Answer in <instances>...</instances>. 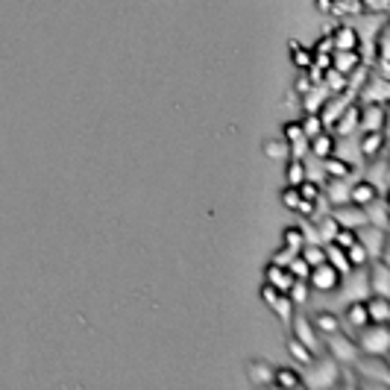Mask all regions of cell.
<instances>
[{
	"instance_id": "cell-1",
	"label": "cell",
	"mask_w": 390,
	"mask_h": 390,
	"mask_svg": "<svg viewBox=\"0 0 390 390\" xmlns=\"http://www.w3.org/2000/svg\"><path fill=\"white\" fill-rule=\"evenodd\" d=\"M358 352L361 355H378L385 358L390 352V332H387V323H367L361 329V338H358Z\"/></svg>"
},
{
	"instance_id": "cell-2",
	"label": "cell",
	"mask_w": 390,
	"mask_h": 390,
	"mask_svg": "<svg viewBox=\"0 0 390 390\" xmlns=\"http://www.w3.org/2000/svg\"><path fill=\"white\" fill-rule=\"evenodd\" d=\"M367 267H355L352 273H346L341 282L343 285H338L341 288V297L346 299V302H355V299H367L370 297V279H367V273H364Z\"/></svg>"
},
{
	"instance_id": "cell-3",
	"label": "cell",
	"mask_w": 390,
	"mask_h": 390,
	"mask_svg": "<svg viewBox=\"0 0 390 390\" xmlns=\"http://www.w3.org/2000/svg\"><path fill=\"white\" fill-rule=\"evenodd\" d=\"M341 273L334 270L329 262H323L317 267H311V273H308V288L311 290H320V294H334L341 285Z\"/></svg>"
},
{
	"instance_id": "cell-4",
	"label": "cell",
	"mask_w": 390,
	"mask_h": 390,
	"mask_svg": "<svg viewBox=\"0 0 390 390\" xmlns=\"http://www.w3.org/2000/svg\"><path fill=\"white\" fill-rule=\"evenodd\" d=\"M358 133H385V121H387V112H385V103H364L358 106Z\"/></svg>"
},
{
	"instance_id": "cell-5",
	"label": "cell",
	"mask_w": 390,
	"mask_h": 390,
	"mask_svg": "<svg viewBox=\"0 0 390 390\" xmlns=\"http://www.w3.org/2000/svg\"><path fill=\"white\" fill-rule=\"evenodd\" d=\"M290 326H294V338H297L299 343H306L314 355H320V352H323L320 334H317V329L311 326V320H308V317H302V314H294V317H290Z\"/></svg>"
},
{
	"instance_id": "cell-6",
	"label": "cell",
	"mask_w": 390,
	"mask_h": 390,
	"mask_svg": "<svg viewBox=\"0 0 390 390\" xmlns=\"http://www.w3.org/2000/svg\"><path fill=\"white\" fill-rule=\"evenodd\" d=\"M326 349L332 352V358L334 361H343V364H352L355 358H358V343H355V341H349V338H346V334H343V338H341V332H334V334H329V343H326Z\"/></svg>"
},
{
	"instance_id": "cell-7",
	"label": "cell",
	"mask_w": 390,
	"mask_h": 390,
	"mask_svg": "<svg viewBox=\"0 0 390 390\" xmlns=\"http://www.w3.org/2000/svg\"><path fill=\"white\" fill-rule=\"evenodd\" d=\"M355 235H358V241L364 244V250L370 253V262L373 258H385V229H376V226L364 223L355 229Z\"/></svg>"
},
{
	"instance_id": "cell-8",
	"label": "cell",
	"mask_w": 390,
	"mask_h": 390,
	"mask_svg": "<svg viewBox=\"0 0 390 390\" xmlns=\"http://www.w3.org/2000/svg\"><path fill=\"white\" fill-rule=\"evenodd\" d=\"M308 367H311V364H308ZM338 376H341V367H338V361H334V358H326L323 364L311 367L306 382H308L311 387H332L334 382H338Z\"/></svg>"
},
{
	"instance_id": "cell-9",
	"label": "cell",
	"mask_w": 390,
	"mask_h": 390,
	"mask_svg": "<svg viewBox=\"0 0 390 390\" xmlns=\"http://www.w3.org/2000/svg\"><path fill=\"white\" fill-rule=\"evenodd\" d=\"M370 294L376 297H390V270H387V262L385 258H373L370 264Z\"/></svg>"
},
{
	"instance_id": "cell-10",
	"label": "cell",
	"mask_w": 390,
	"mask_h": 390,
	"mask_svg": "<svg viewBox=\"0 0 390 390\" xmlns=\"http://www.w3.org/2000/svg\"><path fill=\"white\" fill-rule=\"evenodd\" d=\"M332 218L338 226H346V229H358V226L367 223L364 218V209L361 205H352V203H343V205H332Z\"/></svg>"
},
{
	"instance_id": "cell-11",
	"label": "cell",
	"mask_w": 390,
	"mask_h": 390,
	"mask_svg": "<svg viewBox=\"0 0 390 390\" xmlns=\"http://www.w3.org/2000/svg\"><path fill=\"white\" fill-rule=\"evenodd\" d=\"M355 97L361 100V106L364 103H385L387 106V100H390V82H387V77H376L373 82L361 85Z\"/></svg>"
},
{
	"instance_id": "cell-12",
	"label": "cell",
	"mask_w": 390,
	"mask_h": 390,
	"mask_svg": "<svg viewBox=\"0 0 390 390\" xmlns=\"http://www.w3.org/2000/svg\"><path fill=\"white\" fill-rule=\"evenodd\" d=\"M355 364V370H358L361 376H373V378H378L382 385H390V370L385 367V361L378 358V355H358V358L352 361Z\"/></svg>"
},
{
	"instance_id": "cell-13",
	"label": "cell",
	"mask_w": 390,
	"mask_h": 390,
	"mask_svg": "<svg viewBox=\"0 0 390 390\" xmlns=\"http://www.w3.org/2000/svg\"><path fill=\"white\" fill-rule=\"evenodd\" d=\"M332 50H358L361 47V38H358V30L349 27V24H341L332 30Z\"/></svg>"
},
{
	"instance_id": "cell-14",
	"label": "cell",
	"mask_w": 390,
	"mask_h": 390,
	"mask_svg": "<svg viewBox=\"0 0 390 390\" xmlns=\"http://www.w3.org/2000/svg\"><path fill=\"white\" fill-rule=\"evenodd\" d=\"M358 65H364L361 50H332V68L343 73V77H349Z\"/></svg>"
},
{
	"instance_id": "cell-15",
	"label": "cell",
	"mask_w": 390,
	"mask_h": 390,
	"mask_svg": "<svg viewBox=\"0 0 390 390\" xmlns=\"http://www.w3.org/2000/svg\"><path fill=\"white\" fill-rule=\"evenodd\" d=\"M376 197H382V191H378L370 179H355L349 185V203L352 205H361V209H364V205L373 203Z\"/></svg>"
},
{
	"instance_id": "cell-16",
	"label": "cell",
	"mask_w": 390,
	"mask_h": 390,
	"mask_svg": "<svg viewBox=\"0 0 390 390\" xmlns=\"http://www.w3.org/2000/svg\"><path fill=\"white\" fill-rule=\"evenodd\" d=\"M364 218L370 226H376V229H385L387 232V226H390V218H387V200L385 197H376L373 203H367L364 205Z\"/></svg>"
},
{
	"instance_id": "cell-17",
	"label": "cell",
	"mask_w": 390,
	"mask_h": 390,
	"mask_svg": "<svg viewBox=\"0 0 390 390\" xmlns=\"http://www.w3.org/2000/svg\"><path fill=\"white\" fill-rule=\"evenodd\" d=\"M358 106H355V103H349V106H346V109L341 112V117H338V124H334L332 129H334V133H338V138H346V135H355V133H358Z\"/></svg>"
},
{
	"instance_id": "cell-18",
	"label": "cell",
	"mask_w": 390,
	"mask_h": 390,
	"mask_svg": "<svg viewBox=\"0 0 390 390\" xmlns=\"http://www.w3.org/2000/svg\"><path fill=\"white\" fill-rule=\"evenodd\" d=\"M349 179H326L323 182V194H326V200L332 205H343L349 203Z\"/></svg>"
},
{
	"instance_id": "cell-19",
	"label": "cell",
	"mask_w": 390,
	"mask_h": 390,
	"mask_svg": "<svg viewBox=\"0 0 390 390\" xmlns=\"http://www.w3.org/2000/svg\"><path fill=\"white\" fill-rule=\"evenodd\" d=\"M382 150H385V133H364V138L358 141V153L364 161L378 159Z\"/></svg>"
},
{
	"instance_id": "cell-20",
	"label": "cell",
	"mask_w": 390,
	"mask_h": 390,
	"mask_svg": "<svg viewBox=\"0 0 390 390\" xmlns=\"http://www.w3.org/2000/svg\"><path fill=\"white\" fill-rule=\"evenodd\" d=\"M329 89H326V85H311V89L306 91V94H302V109H306V115H317L320 112V106L323 103H326L329 100Z\"/></svg>"
},
{
	"instance_id": "cell-21",
	"label": "cell",
	"mask_w": 390,
	"mask_h": 390,
	"mask_svg": "<svg viewBox=\"0 0 390 390\" xmlns=\"http://www.w3.org/2000/svg\"><path fill=\"white\" fill-rule=\"evenodd\" d=\"M367 323H370V317H367V306H364V299H355L346 306V314H343V320H341V326H349V329H364Z\"/></svg>"
},
{
	"instance_id": "cell-22",
	"label": "cell",
	"mask_w": 390,
	"mask_h": 390,
	"mask_svg": "<svg viewBox=\"0 0 390 390\" xmlns=\"http://www.w3.org/2000/svg\"><path fill=\"white\" fill-rule=\"evenodd\" d=\"M334 135H329L326 129L323 133H317L314 138H308V156H314V159H326V156H332L334 153Z\"/></svg>"
},
{
	"instance_id": "cell-23",
	"label": "cell",
	"mask_w": 390,
	"mask_h": 390,
	"mask_svg": "<svg viewBox=\"0 0 390 390\" xmlns=\"http://www.w3.org/2000/svg\"><path fill=\"white\" fill-rule=\"evenodd\" d=\"M367 306V317H370V323H387L390 320V299L387 297H367L364 299Z\"/></svg>"
},
{
	"instance_id": "cell-24",
	"label": "cell",
	"mask_w": 390,
	"mask_h": 390,
	"mask_svg": "<svg viewBox=\"0 0 390 390\" xmlns=\"http://www.w3.org/2000/svg\"><path fill=\"white\" fill-rule=\"evenodd\" d=\"M264 273H267V285H273L276 290H282V294H288V288L294 285V276L288 273V267H279V264L270 262Z\"/></svg>"
},
{
	"instance_id": "cell-25",
	"label": "cell",
	"mask_w": 390,
	"mask_h": 390,
	"mask_svg": "<svg viewBox=\"0 0 390 390\" xmlns=\"http://www.w3.org/2000/svg\"><path fill=\"white\" fill-rule=\"evenodd\" d=\"M311 326L317 329V334H334V332H341V317L334 311H317L314 314V320H311Z\"/></svg>"
},
{
	"instance_id": "cell-26",
	"label": "cell",
	"mask_w": 390,
	"mask_h": 390,
	"mask_svg": "<svg viewBox=\"0 0 390 390\" xmlns=\"http://www.w3.org/2000/svg\"><path fill=\"white\" fill-rule=\"evenodd\" d=\"M323 170H326L329 179H352V165H346V161L338 159L334 153L323 159Z\"/></svg>"
},
{
	"instance_id": "cell-27",
	"label": "cell",
	"mask_w": 390,
	"mask_h": 390,
	"mask_svg": "<svg viewBox=\"0 0 390 390\" xmlns=\"http://www.w3.org/2000/svg\"><path fill=\"white\" fill-rule=\"evenodd\" d=\"M246 373H250V382L264 387V385H273V367H270L267 361H250V367H246Z\"/></svg>"
},
{
	"instance_id": "cell-28",
	"label": "cell",
	"mask_w": 390,
	"mask_h": 390,
	"mask_svg": "<svg viewBox=\"0 0 390 390\" xmlns=\"http://www.w3.org/2000/svg\"><path fill=\"white\" fill-rule=\"evenodd\" d=\"M323 246H326V262L334 267V270H338V273L341 276H346V273H352V264L349 262H346V253L341 250V246H334L332 241H326V244H323Z\"/></svg>"
},
{
	"instance_id": "cell-29",
	"label": "cell",
	"mask_w": 390,
	"mask_h": 390,
	"mask_svg": "<svg viewBox=\"0 0 390 390\" xmlns=\"http://www.w3.org/2000/svg\"><path fill=\"white\" fill-rule=\"evenodd\" d=\"M288 355H290V358H294L299 367H308V364H314V358H317V355H314L306 343H299L294 334L288 338Z\"/></svg>"
},
{
	"instance_id": "cell-30",
	"label": "cell",
	"mask_w": 390,
	"mask_h": 390,
	"mask_svg": "<svg viewBox=\"0 0 390 390\" xmlns=\"http://www.w3.org/2000/svg\"><path fill=\"white\" fill-rule=\"evenodd\" d=\"M264 156L273 159V161H288L290 159V147L285 138H270L264 141Z\"/></svg>"
},
{
	"instance_id": "cell-31",
	"label": "cell",
	"mask_w": 390,
	"mask_h": 390,
	"mask_svg": "<svg viewBox=\"0 0 390 390\" xmlns=\"http://www.w3.org/2000/svg\"><path fill=\"white\" fill-rule=\"evenodd\" d=\"M308 294H311V288H308V282H302V279H294V285L288 288V297H290V302H294V308H306Z\"/></svg>"
},
{
	"instance_id": "cell-32",
	"label": "cell",
	"mask_w": 390,
	"mask_h": 390,
	"mask_svg": "<svg viewBox=\"0 0 390 390\" xmlns=\"http://www.w3.org/2000/svg\"><path fill=\"white\" fill-rule=\"evenodd\" d=\"M343 253H346V262L352 264V270H355V267H367V264H370V253L364 250V244H361V241L349 244Z\"/></svg>"
},
{
	"instance_id": "cell-33",
	"label": "cell",
	"mask_w": 390,
	"mask_h": 390,
	"mask_svg": "<svg viewBox=\"0 0 390 390\" xmlns=\"http://www.w3.org/2000/svg\"><path fill=\"white\" fill-rule=\"evenodd\" d=\"M273 385L285 387V390H294L297 385H302V376L297 370H290V367H279V370L273 373Z\"/></svg>"
},
{
	"instance_id": "cell-34",
	"label": "cell",
	"mask_w": 390,
	"mask_h": 390,
	"mask_svg": "<svg viewBox=\"0 0 390 390\" xmlns=\"http://www.w3.org/2000/svg\"><path fill=\"white\" fill-rule=\"evenodd\" d=\"M299 255L306 258V262H308L311 267H317V264L326 262V246H323V244H302Z\"/></svg>"
},
{
	"instance_id": "cell-35",
	"label": "cell",
	"mask_w": 390,
	"mask_h": 390,
	"mask_svg": "<svg viewBox=\"0 0 390 390\" xmlns=\"http://www.w3.org/2000/svg\"><path fill=\"white\" fill-rule=\"evenodd\" d=\"M285 179H288V185H299L302 179H306V161L302 159H288V168H285Z\"/></svg>"
},
{
	"instance_id": "cell-36",
	"label": "cell",
	"mask_w": 390,
	"mask_h": 390,
	"mask_svg": "<svg viewBox=\"0 0 390 390\" xmlns=\"http://www.w3.org/2000/svg\"><path fill=\"white\" fill-rule=\"evenodd\" d=\"M323 85L329 89L332 97H334V94H343V91H346V77H343V73H338L334 68H329L326 73H323Z\"/></svg>"
},
{
	"instance_id": "cell-37",
	"label": "cell",
	"mask_w": 390,
	"mask_h": 390,
	"mask_svg": "<svg viewBox=\"0 0 390 390\" xmlns=\"http://www.w3.org/2000/svg\"><path fill=\"white\" fill-rule=\"evenodd\" d=\"M288 273L290 276H294V279H302V282H308V273H311V264L306 262V258H302L299 253L294 255V258H290V262H288Z\"/></svg>"
},
{
	"instance_id": "cell-38",
	"label": "cell",
	"mask_w": 390,
	"mask_h": 390,
	"mask_svg": "<svg viewBox=\"0 0 390 390\" xmlns=\"http://www.w3.org/2000/svg\"><path fill=\"white\" fill-rule=\"evenodd\" d=\"M270 308H273V311L279 314V320H285V323H290V317H294V302H290L288 294H279Z\"/></svg>"
},
{
	"instance_id": "cell-39",
	"label": "cell",
	"mask_w": 390,
	"mask_h": 390,
	"mask_svg": "<svg viewBox=\"0 0 390 390\" xmlns=\"http://www.w3.org/2000/svg\"><path fill=\"white\" fill-rule=\"evenodd\" d=\"M282 241H285V246H290L294 253H299L302 244H306V235H302L299 226H288V229L282 232Z\"/></svg>"
},
{
	"instance_id": "cell-40",
	"label": "cell",
	"mask_w": 390,
	"mask_h": 390,
	"mask_svg": "<svg viewBox=\"0 0 390 390\" xmlns=\"http://www.w3.org/2000/svg\"><path fill=\"white\" fill-rule=\"evenodd\" d=\"M361 15L364 12V6H361V0H334V6H332V12L329 15Z\"/></svg>"
},
{
	"instance_id": "cell-41",
	"label": "cell",
	"mask_w": 390,
	"mask_h": 390,
	"mask_svg": "<svg viewBox=\"0 0 390 390\" xmlns=\"http://www.w3.org/2000/svg\"><path fill=\"white\" fill-rule=\"evenodd\" d=\"M290 59H294V68H299V71H308L311 65H314V53L308 50V47H294L290 50Z\"/></svg>"
},
{
	"instance_id": "cell-42",
	"label": "cell",
	"mask_w": 390,
	"mask_h": 390,
	"mask_svg": "<svg viewBox=\"0 0 390 390\" xmlns=\"http://www.w3.org/2000/svg\"><path fill=\"white\" fill-rule=\"evenodd\" d=\"M299 129H302V135L306 138H314L317 133H323V121H320V115H306L299 121Z\"/></svg>"
},
{
	"instance_id": "cell-43",
	"label": "cell",
	"mask_w": 390,
	"mask_h": 390,
	"mask_svg": "<svg viewBox=\"0 0 390 390\" xmlns=\"http://www.w3.org/2000/svg\"><path fill=\"white\" fill-rule=\"evenodd\" d=\"M358 241V235H355V229H346V226H338V232L332 235V244L334 246H341V250H346L349 244Z\"/></svg>"
},
{
	"instance_id": "cell-44",
	"label": "cell",
	"mask_w": 390,
	"mask_h": 390,
	"mask_svg": "<svg viewBox=\"0 0 390 390\" xmlns=\"http://www.w3.org/2000/svg\"><path fill=\"white\" fill-rule=\"evenodd\" d=\"M299 203H302V197H299V191H297L294 185H288L285 191H282V205H285L288 211H297Z\"/></svg>"
},
{
	"instance_id": "cell-45",
	"label": "cell",
	"mask_w": 390,
	"mask_h": 390,
	"mask_svg": "<svg viewBox=\"0 0 390 390\" xmlns=\"http://www.w3.org/2000/svg\"><path fill=\"white\" fill-rule=\"evenodd\" d=\"M288 147H290V159H308V138L306 135L288 141Z\"/></svg>"
},
{
	"instance_id": "cell-46",
	"label": "cell",
	"mask_w": 390,
	"mask_h": 390,
	"mask_svg": "<svg viewBox=\"0 0 390 390\" xmlns=\"http://www.w3.org/2000/svg\"><path fill=\"white\" fill-rule=\"evenodd\" d=\"M361 6L367 9V12H373V15H385L387 6H390V0H361Z\"/></svg>"
},
{
	"instance_id": "cell-47",
	"label": "cell",
	"mask_w": 390,
	"mask_h": 390,
	"mask_svg": "<svg viewBox=\"0 0 390 390\" xmlns=\"http://www.w3.org/2000/svg\"><path fill=\"white\" fill-rule=\"evenodd\" d=\"M311 53H314V50H311ZM314 68L326 73V71L332 68V53H314Z\"/></svg>"
},
{
	"instance_id": "cell-48",
	"label": "cell",
	"mask_w": 390,
	"mask_h": 390,
	"mask_svg": "<svg viewBox=\"0 0 390 390\" xmlns=\"http://www.w3.org/2000/svg\"><path fill=\"white\" fill-rule=\"evenodd\" d=\"M297 253L294 250H290V246H282V250L273 255V264H279V267H288V262H290V258H294Z\"/></svg>"
},
{
	"instance_id": "cell-49",
	"label": "cell",
	"mask_w": 390,
	"mask_h": 390,
	"mask_svg": "<svg viewBox=\"0 0 390 390\" xmlns=\"http://www.w3.org/2000/svg\"><path fill=\"white\" fill-rule=\"evenodd\" d=\"M282 294V290H276L273 285H267L264 282V288H262V299H264V306H273V299Z\"/></svg>"
},
{
	"instance_id": "cell-50",
	"label": "cell",
	"mask_w": 390,
	"mask_h": 390,
	"mask_svg": "<svg viewBox=\"0 0 390 390\" xmlns=\"http://www.w3.org/2000/svg\"><path fill=\"white\" fill-rule=\"evenodd\" d=\"M311 89V80H308V73H299V77H297V82H294V91L302 97V94H306Z\"/></svg>"
},
{
	"instance_id": "cell-51",
	"label": "cell",
	"mask_w": 390,
	"mask_h": 390,
	"mask_svg": "<svg viewBox=\"0 0 390 390\" xmlns=\"http://www.w3.org/2000/svg\"><path fill=\"white\" fill-rule=\"evenodd\" d=\"M314 3H317V9L323 15H329L332 12V6H334V0H314Z\"/></svg>"
},
{
	"instance_id": "cell-52",
	"label": "cell",
	"mask_w": 390,
	"mask_h": 390,
	"mask_svg": "<svg viewBox=\"0 0 390 390\" xmlns=\"http://www.w3.org/2000/svg\"><path fill=\"white\" fill-rule=\"evenodd\" d=\"M314 53H332V41H329V36L323 38V41H317V47H314Z\"/></svg>"
}]
</instances>
